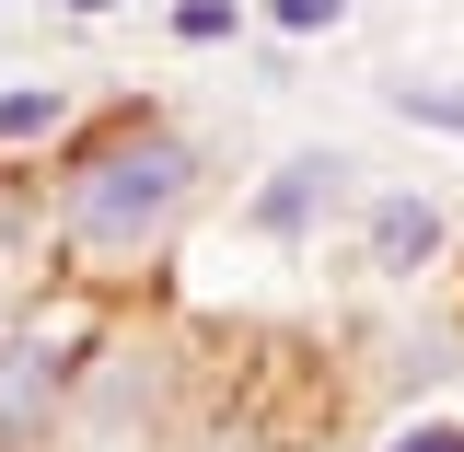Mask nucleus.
<instances>
[{
	"mask_svg": "<svg viewBox=\"0 0 464 452\" xmlns=\"http://www.w3.org/2000/svg\"><path fill=\"white\" fill-rule=\"evenodd\" d=\"M198 209H209V151H198L163 105H105L93 128H70L58 186H47L58 279L116 302V290H140L174 244H186Z\"/></svg>",
	"mask_w": 464,
	"mask_h": 452,
	"instance_id": "obj_1",
	"label": "nucleus"
},
{
	"mask_svg": "<svg viewBox=\"0 0 464 452\" xmlns=\"http://www.w3.org/2000/svg\"><path fill=\"white\" fill-rule=\"evenodd\" d=\"M256 12H267L279 35H337L348 24V0H256Z\"/></svg>",
	"mask_w": 464,
	"mask_h": 452,
	"instance_id": "obj_8",
	"label": "nucleus"
},
{
	"mask_svg": "<svg viewBox=\"0 0 464 452\" xmlns=\"http://www.w3.org/2000/svg\"><path fill=\"white\" fill-rule=\"evenodd\" d=\"M93 348H105V290H70V302H24L12 313V337H0V452H47L70 429V395L93 383Z\"/></svg>",
	"mask_w": 464,
	"mask_h": 452,
	"instance_id": "obj_2",
	"label": "nucleus"
},
{
	"mask_svg": "<svg viewBox=\"0 0 464 452\" xmlns=\"http://www.w3.org/2000/svg\"><path fill=\"white\" fill-rule=\"evenodd\" d=\"M163 24H174V35H186V47H232V35L256 24V0H174Z\"/></svg>",
	"mask_w": 464,
	"mask_h": 452,
	"instance_id": "obj_7",
	"label": "nucleus"
},
{
	"mask_svg": "<svg viewBox=\"0 0 464 452\" xmlns=\"http://www.w3.org/2000/svg\"><path fill=\"white\" fill-rule=\"evenodd\" d=\"M441 244H453V221H441L430 197H406V186L360 209V267H372V279H418V267H441Z\"/></svg>",
	"mask_w": 464,
	"mask_h": 452,
	"instance_id": "obj_4",
	"label": "nucleus"
},
{
	"mask_svg": "<svg viewBox=\"0 0 464 452\" xmlns=\"http://www.w3.org/2000/svg\"><path fill=\"white\" fill-rule=\"evenodd\" d=\"M383 105L430 139H464V82H383Z\"/></svg>",
	"mask_w": 464,
	"mask_h": 452,
	"instance_id": "obj_6",
	"label": "nucleus"
},
{
	"mask_svg": "<svg viewBox=\"0 0 464 452\" xmlns=\"http://www.w3.org/2000/svg\"><path fill=\"white\" fill-rule=\"evenodd\" d=\"M58 12H70V24H105V12H116V0H58Z\"/></svg>",
	"mask_w": 464,
	"mask_h": 452,
	"instance_id": "obj_10",
	"label": "nucleus"
},
{
	"mask_svg": "<svg viewBox=\"0 0 464 452\" xmlns=\"http://www.w3.org/2000/svg\"><path fill=\"white\" fill-rule=\"evenodd\" d=\"M12 313H24V302H12V279H0V337H12Z\"/></svg>",
	"mask_w": 464,
	"mask_h": 452,
	"instance_id": "obj_11",
	"label": "nucleus"
},
{
	"mask_svg": "<svg viewBox=\"0 0 464 452\" xmlns=\"http://www.w3.org/2000/svg\"><path fill=\"white\" fill-rule=\"evenodd\" d=\"M35 139H70V93L58 82H0V163L35 151Z\"/></svg>",
	"mask_w": 464,
	"mask_h": 452,
	"instance_id": "obj_5",
	"label": "nucleus"
},
{
	"mask_svg": "<svg viewBox=\"0 0 464 452\" xmlns=\"http://www.w3.org/2000/svg\"><path fill=\"white\" fill-rule=\"evenodd\" d=\"M348 174H360L348 151H290V163L244 197V232H267V244H314V232H325V209L348 197Z\"/></svg>",
	"mask_w": 464,
	"mask_h": 452,
	"instance_id": "obj_3",
	"label": "nucleus"
},
{
	"mask_svg": "<svg viewBox=\"0 0 464 452\" xmlns=\"http://www.w3.org/2000/svg\"><path fill=\"white\" fill-rule=\"evenodd\" d=\"M383 452H464V418H418V429H395Z\"/></svg>",
	"mask_w": 464,
	"mask_h": 452,
	"instance_id": "obj_9",
	"label": "nucleus"
}]
</instances>
